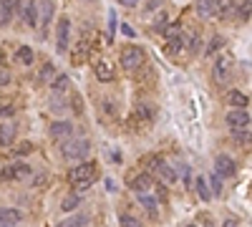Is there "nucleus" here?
I'll return each instance as SVG.
<instances>
[{
	"mask_svg": "<svg viewBox=\"0 0 252 227\" xmlns=\"http://www.w3.org/2000/svg\"><path fill=\"white\" fill-rule=\"evenodd\" d=\"M88 151H91V142H88L86 136H71V139L61 142V154H63V159L81 162V159L88 157Z\"/></svg>",
	"mask_w": 252,
	"mask_h": 227,
	"instance_id": "1",
	"label": "nucleus"
},
{
	"mask_svg": "<svg viewBox=\"0 0 252 227\" xmlns=\"http://www.w3.org/2000/svg\"><path fill=\"white\" fill-rule=\"evenodd\" d=\"M144 48L141 45H126V48H121V53H118V63H121V68L126 73H134L141 68L144 63Z\"/></svg>",
	"mask_w": 252,
	"mask_h": 227,
	"instance_id": "2",
	"label": "nucleus"
},
{
	"mask_svg": "<svg viewBox=\"0 0 252 227\" xmlns=\"http://www.w3.org/2000/svg\"><path fill=\"white\" fill-rule=\"evenodd\" d=\"M56 15V3L53 0H38V21H40V38L48 36V28Z\"/></svg>",
	"mask_w": 252,
	"mask_h": 227,
	"instance_id": "3",
	"label": "nucleus"
},
{
	"mask_svg": "<svg viewBox=\"0 0 252 227\" xmlns=\"http://www.w3.org/2000/svg\"><path fill=\"white\" fill-rule=\"evenodd\" d=\"M68 41H71V21L66 15H61V21L56 23V51L66 53L68 51Z\"/></svg>",
	"mask_w": 252,
	"mask_h": 227,
	"instance_id": "4",
	"label": "nucleus"
},
{
	"mask_svg": "<svg viewBox=\"0 0 252 227\" xmlns=\"http://www.w3.org/2000/svg\"><path fill=\"white\" fill-rule=\"evenodd\" d=\"M73 131H76V129H73V124H71L68 119H58V121H53V124L48 126L51 139H53V142H58V144L66 142V139H71Z\"/></svg>",
	"mask_w": 252,
	"mask_h": 227,
	"instance_id": "5",
	"label": "nucleus"
},
{
	"mask_svg": "<svg viewBox=\"0 0 252 227\" xmlns=\"http://www.w3.org/2000/svg\"><path fill=\"white\" fill-rule=\"evenodd\" d=\"M23 13V0H0V25H10L13 15Z\"/></svg>",
	"mask_w": 252,
	"mask_h": 227,
	"instance_id": "6",
	"label": "nucleus"
},
{
	"mask_svg": "<svg viewBox=\"0 0 252 227\" xmlns=\"http://www.w3.org/2000/svg\"><path fill=\"white\" fill-rule=\"evenodd\" d=\"M230 68H232V56H230V53H222V56L217 58L214 68H212L214 83H227V81H230Z\"/></svg>",
	"mask_w": 252,
	"mask_h": 227,
	"instance_id": "7",
	"label": "nucleus"
},
{
	"mask_svg": "<svg viewBox=\"0 0 252 227\" xmlns=\"http://www.w3.org/2000/svg\"><path fill=\"white\" fill-rule=\"evenodd\" d=\"M91 177H96V166H94V162H81L78 166H73V169L68 172V182H71V185H78V182L91 179Z\"/></svg>",
	"mask_w": 252,
	"mask_h": 227,
	"instance_id": "8",
	"label": "nucleus"
},
{
	"mask_svg": "<svg viewBox=\"0 0 252 227\" xmlns=\"http://www.w3.org/2000/svg\"><path fill=\"white\" fill-rule=\"evenodd\" d=\"M225 124L230 129H247L250 126V114L245 109H232L227 116H225Z\"/></svg>",
	"mask_w": 252,
	"mask_h": 227,
	"instance_id": "9",
	"label": "nucleus"
},
{
	"mask_svg": "<svg viewBox=\"0 0 252 227\" xmlns=\"http://www.w3.org/2000/svg\"><path fill=\"white\" fill-rule=\"evenodd\" d=\"M214 172H217L219 177H234V174H237V164H234L232 157H227V154H217V159H214Z\"/></svg>",
	"mask_w": 252,
	"mask_h": 227,
	"instance_id": "10",
	"label": "nucleus"
},
{
	"mask_svg": "<svg viewBox=\"0 0 252 227\" xmlns=\"http://www.w3.org/2000/svg\"><path fill=\"white\" fill-rule=\"evenodd\" d=\"M136 202L146 209V215H149L152 220L159 217V200L154 194H146V192H136Z\"/></svg>",
	"mask_w": 252,
	"mask_h": 227,
	"instance_id": "11",
	"label": "nucleus"
},
{
	"mask_svg": "<svg viewBox=\"0 0 252 227\" xmlns=\"http://www.w3.org/2000/svg\"><path fill=\"white\" fill-rule=\"evenodd\" d=\"M20 18L25 21L28 28H36V25H38V0H25Z\"/></svg>",
	"mask_w": 252,
	"mask_h": 227,
	"instance_id": "12",
	"label": "nucleus"
},
{
	"mask_svg": "<svg viewBox=\"0 0 252 227\" xmlns=\"http://www.w3.org/2000/svg\"><path fill=\"white\" fill-rule=\"evenodd\" d=\"M227 103L232 106V109H247V106H250V96L245 94V91H240V88H232L230 94H227Z\"/></svg>",
	"mask_w": 252,
	"mask_h": 227,
	"instance_id": "13",
	"label": "nucleus"
},
{
	"mask_svg": "<svg viewBox=\"0 0 252 227\" xmlns=\"http://www.w3.org/2000/svg\"><path fill=\"white\" fill-rule=\"evenodd\" d=\"M96 79L101 81V83H109V81H114L116 79V71H114V66L109 63V61H101V63H96Z\"/></svg>",
	"mask_w": 252,
	"mask_h": 227,
	"instance_id": "14",
	"label": "nucleus"
},
{
	"mask_svg": "<svg viewBox=\"0 0 252 227\" xmlns=\"http://www.w3.org/2000/svg\"><path fill=\"white\" fill-rule=\"evenodd\" d=\"M16 124L13 121H8V124H0V149H5L10 146L13 142H16Z\"/></svg>",
	"mask_w": 252,
	"mask_h": 227,
	"instance_id": "15",
	"label": "nucleus"
},
{
	"mask_svg": "<svg viewBox=\"0 0 252 227\" xmlns=\"http://www.w3.org/2000/svg\"><path fill=\"white\" fill-rule=\"evenodd\" d=\"M23 220L20 209L16 207H0V225H18Z\"/></svg>",
	"mask_w": 252,
	"mask_h": 227,
	"instance_id": "16",
	"label": "nucleus"
},
{
	"mask_svg": "<svg viewBox=\"0 0 252 227\" xmlns=\"http://www.w3.org/2000/svg\"><path fill=\"white\" fill-rule=\"evenodd\" d=\"M129 185H131V189L134 192H146L152 187V177H149V172H141V174H134L129 179Z\"/></svg>",
	"mask_w": 252,
	"mask_h": 227,
	"instance_id": "17",
	"label": "nucleus"
},
{
	"mask_svg": "<svg viewBox=\"0 0 252 227\" xmlns=\"http://www.w3.org/2000/svg\"><path fill=\"white\" fill-rule=\"evenodd\" d=\"M184 48L189 53H202V36L197 33V30H189V33L184 36Z\"/></svg>",
	"mask_w": 252,
	"mask_h": 227,
	"instance_id": "18",
	"label": "nucleus"
},
{
	"mask_svg": "<svg viewBox=\"0 0 252 227\" xmlns=\"http://www.w3.org/2000/svg\"><path fill=\"white\" fill-rule=\"evenodd\" d=\"M58 76V71H56V66L51 63V61H46V63L40 66V73H38V83H51L53 79Z\"/></svg>",
	"mask_w": 252,
	"mask_h": 227,
	"instance_id": "19",
	"label": "nucleus"
},
{
	"mask_svg": "<svg viewBox=\"0 0 252 227\" xmlns=\"http://www.w3.org/2000/svg\"><path fill=\"white\" fill-rule=\"evenodd\" d=\"M154 174H159L161 179H164V185H174V182H176V172L172 169V166H169L167 162H161V164H159V169H156Z\"/></svg>",
	"mask_w": 252,
	"mask_h": 227,
	"instance_id": "20",
	"label": "nucleus"
},
{
	"mask_svg": "<svg viewBox=\"0 0 252 227\" xmlns=\"http://www.w3.org/2000/svg\"><path fill=\"white\" fill-rule=\"evenodd\" d=\"M68 83H71V79H68V76H66V73H58L56 79L51 81V91H53V94H66Z\"/></svg>",
	"mask_w": 252,
	"mask_h": 227,
	"instance_id": "21",
	"label": "nucleus"
},
{
	"mask_svg": "<svg viewBox=\"0 0 252 227\" xmlns=\"http://www.w3.org/2000/svg\"><path fill=\"white\" fill-rule=\"evenodd\" d=\"M86 225H88V215H71L58 222V227H86Z\"/></svg>",
	"mask_w": 252,
	"mask_h": 227,
	"instance_id": "22",
	"label": "nucleus"
},
{
	"mask_svg": "<svg viewBox=\"0 0 252 227\" xmlns=\"http://www.w3.org/2000/svg\"><path fill=\"white\" fill-rule=\"evenodd\" d=\"M222 48H225V38H222V36L217 33V36H212V41H210V43H207L204 56H217Z\"/></svg>",
	"mask_w": 252,
	"mask_h": 227,
	"instance_id": "23",
	"label": "nucleus"
},
{
	"mask_svg": "<svg viewBox=\"0 0 252 227\" xmlns=\"http://www.w3.org/2000/svg\"><path fill=\"white\" fill-rule=\"evenodd\" d=\"M76 207H81V194L71 192L68 197H63V202H61V212H73Z\"/></svg>",
	"mask_w": 252,
	"mask_h": 227,
	"instance_id": "24",
	"label": "nucleus"
},
{
	"mask_svg": "<svg viewBox=\"0 0 252 227\" xmlns=\"http://www.w3.org/2000/svg\"><path fill=\"white\" fill-rule=\"evenodd\" d=\"M88 53H91V45H88L86 41H83V43H78L76 48H73V63H76V66H78V63H83Z\"/></svg>",
	"mask_w": 252,
	"mask_h": 227,
	"instance_id": "25",
	"label": "nucleus"
},
{
	"mask_svg": "<svg viewBox=\"0 0 252 227\" xmlns=\"http://www.w3.org/2000/svg\"><path fill=\"white\" fill-rule=\"evenodd\" d=\"M197 15L199 18H212L214 15V0H199L197 3Z\"/></svg>",
	"mask_w": 252,
	"mask_h": 227,
	"instance_id": "26",
	"label": "nucleus"
},
{
	"mask_svg": "<svg viewBox=\"0 0 252 227\" xmlns=\"http://www.w3.org/2000/svg\"><path fill=\"white\" fill-rule=\"evenodd\" d=\"M167 23H169V15H167V10H156V18H154V23H152V30L154 33H164V28H167Z\"/></svg>",
	"mask_w": 252,
	"mask_h": 227,
	"instance_id": "27",
	"label": "nucleus"
},
{
	"mask_svg": "<svg viewBox=\"0 0 252 227\" xmlns=\"http://www.w3.org/2000/svg\"><path fill=\"white\" fill-rule=\"evenodd\" d=\"M16 56H18V61H20L23 66H33V61H36V56H33V48H28V45H20Z\"/></svg>",
	"mask_w": 252,
	"mask_h": 227,
	"instance_id": "28",
	"label": "nucleus"
},
{
	"mask_svg": "<svg viewBox=\"0 0 252 227\" xmlns=\"http://www.w3.org/2000/svg\"><path fill=\"white\" fill-rule=\"evenodd\" d=\"M197 194L202 197L204 202H210L212 200V192H210V185H207V177H197Z\"/></svg>",
	"mask_w": 252,
	"mask_h": 227,
	"instance_id": "29",
	"label": "nucleus"
},
{
	"mask_svg": "<svg viewBox=\"0 0 252 227\" xmlns=\"http://www.w3.org/2000/svg\"><path fill=\"white\" fill-rule=\"evenodd\" d=\"M207 185H210V192H212V197L222 194V177H219L217 172H212L210 177H207Z\"/></svg>",
	"mask_w": 252,
	"mask_h": 227,
	"instance_id": "30",
	"label": "nucleus"
},
{
	"mask_svg": "<svg viewBox=\"0 0 252 227\" xmlns=\"http://www.w3.org/2000/svg\"><path fill=\"white\" fill-rule=\"evenodd\" d=\"M118 225H121V227H144V225H141V220H139V217H134V215H129V212L118 215Z\"/></svg>",
	"mask_w": 252,
	"mask_h": 227,
	"instance_id": "31",
	"label": "nucleus"
},
{
	"mask_svg": "<svg viewBox=\"0 0 252 227\" xmlns=\"http://www.w3.org/2000/svg\"><path fill=\"white\" fill-rule=\"evenodd\" d=\"M182 51H184V36L176 38V41H169V45H167V53L169 56H179Z\"/></svg>",
	"mask_w": 252,
	"mask_h": 227,
	"instance_id": "32",
	"label": "nucleus"
},
{
	"mask_svg": "<svg viewBox=\"0 0 252 227\" xmlns=\"http://www.w3.org/2000/svg\"><path fill=\"white\" fill-rule=\"evenodd\" d=\"M136 116H139V119H152V116H154V106L139 103V106H136Z\"/></svg>",
	"mask_w": 252,
	"mask_h": 227,
	"instance_id": "33",
	"label": "nucleus"
},
{
	"mask_svg": "<svg viewBox=\"0 0 252 227\" xmlns=\"http://www.w3.org/2000/svg\"><path fill=\"white\" fill-rule=\"evenodd\" d=\"M164 38H167V41L182 38V28H179V25H169V28H164Z\"/></svg>",
	"mask_w": 252,
	"mask_h": 227,
	"instance_id": "34",
	"label": "nucleus"
},
{
	"mask_svg": "<svg viewBox=\"0 0 252 227\" xmlns=\"http://www.w3.org/2000/svg\"><path fill=\"white\" fill-rule=\"evenodd\" d=\"M0 179H5V182H10V179H18V177H16V164H8V166H3V169H0Z\"/></svg>",
	"mask_w": 252,
	"mask_h": 227,
	"instance_id": "35",
	"label": "nucleus"
},
{
	"mask_svg": "<svg viewBox=\"0 0 252 227\" xmlns=\"http://www.w3.org/2000/svg\"><path fill=\"white\" fill-rule=\"evenodd\" d=\"M232 139H234L237 144H245V142L250 139V131H247V129H232Z\"/></svg>",
	"mask_w": 252,
	"mask_h": 227,
	"instance_id": "36",
	"label": "nucleus"
},
{
	"mask_svg": "<svg viewBox=\"0 0 252 227\" xmlns=\"http://www.w3.org/2000/svg\"><path fill=\"white\" fill-rule=\"evenodd\" d=\"M94 182H96V177H91V179H83V182H78V185H73V192H76V194H81V192H86L88 187H91Z\"/></svg>",
	"mask_w": 252,
	"mask_h": 227,
	"instance_id": "37",
	"label": "nucleus"
},
{
	"mask_svg": "<svg viewBox=\"0 0 252 227\" xmlns=\"http://www.w3.org/2000/svg\"><path fill=\"white\" fill-rule=\"evenodd\" d=\"M28 174H31V166H28V164H20V162H18V164H16V177H18V179H25Z\"/></svg>",
	"mask_w": 252,
	"mask_h": 227,
	"instance_id": "38",
	"label": "nucleus"
},
{
	"mask_svg": "<svg viewBox=\"0 0 252 227\" xmlns=\"http://www.w3.org/2000/svg\"><path fill=\"white\" fill-rule=\"evenodd\" d=\"M114 33H116V13L109 10V41H114Z\"/></svg>",
	"mask_w": 252,
	"mask_h": 227,
	"instance_id": "39",
	"label": "nucleus"
},
{
	"mask_svg": "<svg viewBox=\"0 0 252 227\" xmlns=\"http://www.w3.org/2000/svg\"><path fill=\"white\" fill-rule=\"evenodd\" d=\"M10 79H13L10 71H8L3 63H0V86H8V83H10Z\"/></svg>",
	"mask_w": 252,
	"mask_h": 227,
	"instance_id": "40",
	"label": "nucleus"
},
{
	"mask_svg": "<svg viewBox=\"0 0 252 227\" xmlns=\"http://www.w3.org/2000/svg\"><path fill=\"white\" fill-rule=\"evenodd\" d=\"M31 149H33V144H31V142H23V144H20V146H18L16 151H13V154H10V157H23V154H25V151H31Z\"/></svg>",
	"mask_w": 252,
	"mask_h": 227,
	"instance_id": "41",
	"label": "nucleus"
},
{
	"mask_svg": "<svg viewBox=\"0 0 252 227\" xmlns=\"http://www.w3.org/2000/svg\"><path fill=\"white\" fill-rule=\"evenodd\" d=\"M159 5H161V0H146V5L141 8V13H156Z\"/></svg>",
	"mask_w": 252,
	"mask_h": 227,
	"instance_id": "42",
	"label": "nucleus"
},
{
	"mask_svg": "<svg viewBox=\"0 0 252 227\" xmlns=\"http://www.w3.org/2000/svg\"><path fill=\"white\" fill-rule=\"evenodd\" d=\"M101 106H103V109H106V114H109V116H116V106H114V101L103 99V101H101Z\"/></svg>",
	"mask_w": 252,
	"mask_h": 227,
	"instance_id": "43",
	"label": "nucleus"
},
{
	"mask_svg": "<svg viewBox=\"0 0 252 227\" xmlns=\"http://www.w3.org/2000/svg\"><path fill=\"white\" fill-rule=\"evenodd\" d=\"M13 114H16V109H13V106H0V119H10Z\"/></svg>",
	"mask_w": 252,
	"mask_h": 227,
	"instance_id": "44",
	"label": "nucleus"
},
{
	"mask_svg": "<svg viewBox=\"0 0 252 227\" xmlns=\"http://www.w3.org/2000/svg\"><path fill=\"white\" fill-rule=\"evenodd\" d=\"M121 33H124L126 38H136V33H134V28H131L129 23H121Z\"/></svg>",
	"mask_w": 252,
	"mask_h": 227,
	"instance_id": "45",
	"label": "nucleus"
},
{
	"mask_svg": "<svg viewBox=\"0 0 252 227\" xmlns=\"http://www.w3.org/2000/svg\"><path fill=\"white\" fill-rule=\"evenodd\" d=\"M118 3H121L124 8H136V5L141 3V0H118Z\"/></svg>",
	"mask_w": 252,
	"mask_h": 227,
	"instance_id": "46",
	"label": "nucleus"
},
{
	"mask_svg": "<svg viewBox=\"0 0 252 227\" xmlns=\"http://www.w3.org/2000/svg\"><path fill=\"white\" fill-rule=\"evenodd\" d=\"M222 227H237V220H232V217H230V220L222 222Z\"/></svg>",
	"mask_w": 252,
	"mask_h": 227,
	"instance_id": "47",
	"label": "nucleus"
},
{
	"mask_svg": "<svg viewBox=\"0 0 252 227\" xmlns=\"http://www.w3.org/2000/svg\"><path fill=\"white\" fill-rule=\"evenodd\" d=\"M43 182H46V177H43V174H40V177H36V179H33V185L38 187V185H43Z\"/></svg>",
	"mask_w": 252,
	"mask_h": 227,
	"instance_id": "48",
	"label": "nucleus"
},
{
	"mask_svg": "<svg viewBox=\"0 0 252 227\" xmlns=\"http://www.w3.org/2000/svg\"><path fill=\"white\" fill-rule=\"evenodd\" d=\"M204 227H214V222H212L210 217H207V220H204Z\"/></svg>",
	"mask_w": 252,
	"mask_h": 227,
	"instance_id": "49",
	"label": "nucleus"
},
{
	"mask_svg": "<svg viewBox=\"0 0 252 227\" xmlns=\"http://www.w3.org/2000/svg\"><path fill=\"white\" fill-rule=\"evenodd\" d=\"M0 227H16V225H0Z\"/></svg>",
	"mask_w": 252,
	"mask_h": 227,
	"instance_id": "50",
	"label": "nucleus"
},
{
	"mask_svg": "<svg viewBox=\"0 0 252 227\" xmlns=\"http://www.w3.org/2000/svg\"><path fill=\"white\" fill-rule=\"evenodd\" d=\"M0 63H3V51H0Z\"/></svg>",
	"mask_w": 252,
	"mask_h": 227,
	"instance_id": "51",
	"label": "nucleus"
},
{
	"mask_svg": "<svg viewBox=\"0 0 252 227\" xmlns=\"http://www.w3.org/2000/svg\"><path fill=\"white\" fill-rule=\"evenodd\" d=\"M187 227H197V225H187Z\"/></svg>",
	"mask_w": 252,
	"mask_h": 227,
	"instance_id": "52",
	"label": "nucleus"
},
{
	"mask_svg": "<svg viewBox=\"0 0 252 227\" xmlns=\"http://www.w3.org/2000/svg\"><path fill=\"white\" fill-rule=\"evenodd\" d=\"M88 3H91V0H88Z\"/></svg>",
	"mask_w": 252,
	"mask_h": 227,
	"instance_id": "53",
	"label": "nucleus"
}]
</instances>
